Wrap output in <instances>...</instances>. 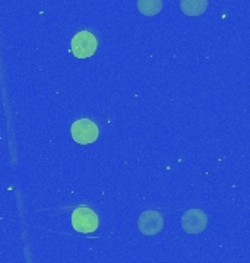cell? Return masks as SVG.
Segmentation results:
<instances>
[{"instance_id":"1","label":"cell","mask_w":250,"mask_h":263,"mask_svg":"<svg viewBox=\"0 0 250 263\" xmlns=\"http://www.w3.org/2000/svg\"><path fill=\"white\" fill-rule=\"evenodd\" d=\"M72 226L78 233L90 234L98 228V216L90 208H78L72 214Z\"/></svg>"},{"instance_id":"2","label":"cell","mask_w":250,"mask_h":263,"mask_svg":"<svg viewBox=\"0 0 250 263\" xmlns=\"http://www.w3.org/2000/svg\"><path fill=\"white\" fill-rule=\"evenodd\" d=\"M70 47H72V53L78 59L91 57L97 50V38L88 31H81L72 38Z\"/></svg>"},{"instance_id":"3","label":"cell","mask_w":250,"mask_h":263,"mask_svg":"<svg viewBox=\"0 0 250 263\" xmlns=\"http://www.w3.org/2000/svg\"><path fill=\"white\" fill-rule=\"evenodd\" d=\"M70 133H72V138L78 143L88 145V143H93L94 141H97V138H98V127L90 119H79V120H76L72 124Z\"/></svg>"},{"instance_id":"4","label":"cell","mask_w":250,"mask_h":263,"mask_svg":"<svg viewBox=\"0 0 250 263\" xmlns=\"http://www.w3.org/2000/svg\"><path fill=\"white\" fill-rule=\"evenodd\" d=\"M139 231L145 235L158 234L164 227V218L157 211H145L139 216Z\"/></svg>"},{"instance_id":"5","label":"cell","mask_w":250,"mask_h":263,"mask_svg":"<svg viewBox=\"0 0 250 263\" xmlns=\"http://www.w3.org/2000/svg\"><path fill=\"white\" fill-rule=\"evenodd\" d=\"M208 224V218L205 215L204 211L201 209H190L187 211L183 219H182V227L187 234H199L202 233Z\"/></svg>"},{"instance_id":"6","label":"cell","mask_w":250,"mask_h":263,"mask_svg":"<svg viewBox=\"0 0 250 263\" xmlns=\"http://www.w3.org/2000/svg\"><path fill=\"white\" fill-rule=\"evenodd\" d=\"M180 6L187 16H199L208 8V0H182Z\"/></svg>"},{"instance_id":"7","label":"cell","mask_w":250,"mask_h":263,"mask_svg":"<svg viewBox=\"0 0 250 263\" xmlns=\"http://www.w3.org/2000/svg\"><path fill=\"white\" fill-rule=\"evenodd\" d=\"M163 8V0H138V9L145 16H154Z\"/></svg>"}]
</instances>
